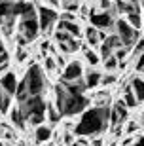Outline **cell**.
<instances>
[{
	"label": "cell",
	"instance_id": "1",
	"mask_svg": "<svg viewBox=\"0 0 144 146\" xmlns=\"http://www.w3.org/2000/svg\"><path fill=\"white\" fill-rule=\"evenodd\" d=\"M110 125V106H93L82 112L80 121L74 127L76 137H95L101 135Z\"/></svg>",
	"mask_w": 144,
	"mask_h": 146
},
{
	"label": "cell",
	"instance_id": "2",
	"mask_svg": "<svg viewBox=\"0 0 144 146\" xmlns=\"http://www.w3.org/2000/svg\"><path fill=\"white\" fill-rule=\"evenodd\" d=\"M87 97L84 93H76L66 87L64 82L55 86V106L61 112V116H76V114L86 112L87 106Z\"/></svg>",
	"mask_w": 144,
	"mask_h": 146
},
{
	"label": "cell",
	"instance_id": "3",
	"mask_svg": "<svg viewBox=\"0 0 144 146\" xmlns=\"http://www.w3.org/2000/svg\"><path fill=\"white\" fill-rule=\"evenodd\" d=\"M19 108H21L23 116L31 125L38 127V125L44 123L46 119V112H48V104L44 103V99L40 95H31L27 101L19 103Z\"/></svg>",
	"mask_w": 144,
	"mask_h": 146
},
{
	"label": "cell",
	"instance_id": "4",
	"mask_svg": "<svg viewBox=\"0 0 144 146\" xmlns=\"http://www.w3.org/2000/svg\"><path fill=\"white\" fill-rule=\"evenodd\" d=\"M19 33L27 42L36 40L38 34L42 33L40 31V21H38V8L34 4H25V10L21 13V21H19Z\"/></svg>",
	"mask_w": 144,
	"mask_h": 146
},
{
	"label": "cell",
	"instance_id": "5",
	"mask_svg": "<svg viewBox=\"0 0 144 146\" xmlns=\"http://www.w3.org/2000/svg\"><path fill=\"white\" fill-rule=\"evenodd\" d=\"M23 80L27 84L31 95H42L44 87H46V76H44V70L38 65L31 63V66H29V70H27Z\"/></svg>",
	"mask_w": 144,
	"mask_h": 146
},
{
	"label": "cell",
	"instance_id": "6",
	"mask_svg": "<svg viewBox=\"0 0 144 146\" xmlns=\"http://www.w3.org/2000/svg\"><path fill=\"white\" fill-rule=\"evenodd\" d=\"M114 27H116V34L119 36L121 44L125 48H135V44L139 42V33H137V29L131 27L127 23V19H117L114 23Z\"/></svg>",
	"mask_w": 144,
	"mask_h": 146
},
{
	"label": "cell",
	"instance_id": "7",
	"mask_svg": "<svg viewBox=\"0 0 144 146\" xmlns=\"http://www.w3.org/2000/svg\"><path fill=\"white\" fill-rule=\"evenodd\" d=\"M59 19H61V15H59L53 8L38 6V21H40V31H42V33H51L53 25Z\"/></svg>",
	"mask_w": 144,
	"mask_h": 146
},
{
	"label": "cell",
	"instance_id": "8",
	"mask_svg": "<svg viewBox=\"0 0 144 146\" xmlns=\"http://www.w3.org/2000/svg\"><path fill=\"white\" fill-rule=\"evenodd\" d=\"M84 76V66H82L80 61H70L68 65L63 68L61 72V82H66V84H72V82L82 80Z\"/></svg>",
	"mask_w": 144,
	"mask_h": 146
},
{
	"label": "cell",
	"instance_id": "9",
	"mask_svg": "<svg viewBox=\"0 0 144 146\" xmlns=\"http://www.w3.org/2000/svg\"><path fill=\"white\" fill-rule=\"evenodd\" d=\"M119 48H123L121 40L117 34H112V36H106V40H102L99 49H101V57L102 59H108V57H112L114 51H117Z\"/></svg>",
	"mask_w": 144,
	"mask_h": 146
},
{
	"label": "cell",
	"instance_id": "10",
	"mask_svg": "<svg viewBox=\"0 0 144 146\" xmlns=\"http://www.w3.org/2000/svg\"><path fill=\"white\" fill-rule=\"evenodd\" d=\"M89 21H91V25L95 29H110L114 25V19H112V13L110 11H106V10H102V11H93L89 15Z\"/></svg>",
	"mask_w": 144,
	"mask_h": 146
},
{
	"label": "cell",
	"instance_id": "11",
	"mask_svg": "<svg viewBox=\"0 0 144 146\" xmlns=\"http://www.w3.org/2000/svg\"><path fill=\"white\" fill-rule=\"evenodd\" d=\"M17 78H15V74L13 72H6L4 76H0V87L4 89L6 93H10L11 97H15V91H17Z\"/></svg>",
	"mask_w": 144,
	"mask_h": 146
},
{
	"label": "cell",
	"instance_id": "12",
	"mask_svg": "<svg viewBox=\"0 0 144 146\" xmlns=\"http://www.w3.org/2000/svg\"><path fill=\"white\" fill-rule=\"evenodd\" d=\"M51 135H53V131H51V127L49 125H38L36 129H34V141L38 142V144H46V142L51 141Z\"/></svg>",
	"mask_w": 144,
	"mask_h": 146
},
{
	"label": "cell",
	"instance_id": "13",
	"mask_svg": "<svg viewBox=\"0 0 144 146\" xmlns=\"http://www.w3.org/2000/svg\"><path fill=\"white\" fill-rule=\"evenodd\" d=\"M57 29L59 31H66L70 36H74V38L82 36V27L76 21H61V19H59V27Z\"/></svg>",
	"mask_w": 144,
	"mask_h": 146
},
{
	"label": "cell",
	"instance_id": "14",
	"mask_svg": "<svg viewBox=\"0 0 144 146\" xmlns=\"http://www.w3.org/2000/svg\"><path fill=\"white\" fill-rule=\"evenodd\" d=\"M10 121L15 125L17 129H25L27 119H25V116H23V112H21V108H19V106H13V108L10 110Z\"/></svg>",
	"mask_w": 144,
	"mask_h": 146
},
{
	"label": "cell",
	"instance_id": "15",
	"mask_svg": "<svg viewBox=\"0 0 144 146\" xmlns=\"http://www.w3.org/2000/svg\"><path fill=\"white\" fill-rule=\"evenodd\" d=\"M86 87L87 89H95L97 86H101V82H102V74L99 70H89L86 74Z\"/></svg>",
	"mask_w": 144,
	"mask_h": 146
},
{
	"label": "cell",
	"instance_id": "16",
	"mask_svg": "<svg viewBox=\"0 0 144 146\" xmlns=\"http://www.w3.org/2000/svg\"><path fill=\"white\" fill-rule=\"evenodd\" d=\"M131 89L137 95L139 103H144V80L142 78H133L131 80Z\"/></svg>",
	"mask_w": 144,
	"mask_h": 146
},
{
	"label": "cell",
	"instance_id": "17",
	"mask_svg": "<svg viewBox=\"0 0 144 146\" xmlns=\"http://www.w3.org/2000/svg\"><path fill=\"white\" fill-rule=\"evenodd\" d=\"M10 110H11V95L0 87V114H6Z\"/></svg>",
	"mask_w": 144,
	"mask_h": 146
},
{
	"label": "cell",
	"instance_id": "18",
	"mask_svg": "<svg viewBox=\"0 0 144 146\" xmlns=\"http://www.w3.org/2000/svg\"><path fill=\"white\" fill-rule=\"evenodd\" d=\"M59 49H61V51H64V53H74V51H78V49H80V42H78V38H70L68 42L59 44Z\"/></svg>",
	"mask_w": 144,
	"mask_h": 146
},
{
	"label": "cell",
	"instance_id": "19",
	"mask_svg": "<svg viewBox=\"0 0 144 146\" xmlns=\"http://www.w3.org/2000/svg\"><path fill=\"white\" fill-rule=\"evenodd\" d=\"M86 40L89 42V46H101V38H99V29H95L91 25L89 29H86Z\"/></svg>",
	"mask_w": 144,
	"mask_h": 146
},
{
	"label": "cell",
	"instance_id": "20",
	"mask_svg": "<svg viewBox=\"0 0 144 146\" xmlns=\"http://www.w3.org/2000/svg\"><path fill=\"white\" fill-rule=\"evenodd\" d=\"M123 103L127 104V108H137V104H139V99H137V95L133 93V89H131V86L125 89V93H123Z\"/></svg>",
	"mask_w": 144,
	"mask_h": 146
},
{
	"label": "cell",
	"instance_id": "21",
	"mask_svg": "<svg viewBox=\"0 0 144 146\" xmlns=\"http://www.w3.org/2000/svg\"><path fill=\"white\" fill-rule=\"evenodd\" d=\"M127 23L131 25V27H135L137 31H139V29L142 27V17H140L139 10H133V11H129V13H127Z\"/></svg>",
	"mask_w": 144,
	"mask_h": 146
},
{
	"label": "cell",
	"instance_id": "22",
	"mask_svg": "<svg viewBox=\"0 0 144 146\" xmlns=\"http://www.w3.org/2000/svg\"><path fill=\"white\" fill-rule=\"evenodd\" d=\"M31 97V93H29V87L27 84H25V80L17 86V91H15V99H17V103H23V101H27V99Z\"/></svg>",
	"mask_w": 144,
	"mask_h": 146
},
{
	"label": "cell",
	"instance_id": "23",
	"mask_svg": "<svg viewBox=\"0 0 144 146\" xmlns=\"http://www.w3.org/2000/svg\"><path fill=\"white\" fill-rule=\"evenodd\" d=\"M46 118H48L51 123H59L63 116H61V112L57 110V106H55V104H48V112H46Z\"/></svg>",
	"mask_w": 144,
	"mask_h": 146
},
{
	"label": "cell",
	"instance_id": "24",
	"mask_svg": "<svg viewBox=\"0 0 144 146\" xmlns=\"http://www.w3.org/2000/svg\"><path fill=\"white\" fill-rule=\"evenodd\" d=\"M114 110H116L117 114H119V118H121V121H125V119H127V104L123 103V99L121 101H116V103H114V106H112Z\"/></svg>",
	"mask_w": 144,
	"mask_h": 146
},
{
	"label": "cell",
	"instance_id": "25",
	"mask_svg": "<svg viewBox=\"0 0 144 146\" xmlns=\"http://www.w3.org/2000/svg\"><path fill=\"white\" fill-rule=\"evenodd\" d=\"M84 55H86V61L89 63L91 66H95V65H99V61H101V57L93 51V49H84Z\"/></svg>",
	"mask_w": 144,
	"mask_h": 146
},
{
	"label": "cell",
	"instance_id": "26",
	"mask_svg": "<svg viewBox=\"0 0 144 146\" xmlns=\"http://www.w3.org/2000/svg\"><path fill=\"white\" fill-rule=\"evenodd\" d=\"M53 38H55V42L57 44H63V42H68L70 38H74V36H70L68 33H66V31H55V34H53Z\"/></svg>",
	"mask_w": 144,
	"mask_h": 146
},
{
	"label": "cell",
	"instance_id": "27",
	"mask_svg": "<svg viewBox=\"0 0 144 146\" xmlns=\"http://www.w3.org/2000/svg\"><path fill=\"white\" fill-rule=\"evenodd\" d=\"M117 65H119V59H117L116 55H112V57L104 59V68H106V70H116Z\"/></svg>",
	"mask_w": 144,
	"mask_h": 146
},
{
	"label": "cell",
	"instance_id": "28",
	"mask_svg": "<svg viewBox=\"0 0 144 146\" xmlns=\"http://www.w3.org/2000/svg\"><path fill=\"white\" fill-rule=\"evenodd\" d=\"M44 66H46V70L48 72H53L55 68H57V59H53V57H46L44 59Z\"/></svg>",
	"mask_w": 144,
	"mask_h": 146
},
{
	"label": "cell",
	"instance_id": "29",
	"mask_svg": "<svg viewBox=\"0 0 144 146\" xmlns=\"http://www.w3.org/2000/svg\"><path fill=\"white\" fill-rule=\"evenodd\" d=\"M140 53H144V38L139 40V42L135 44V48H133V57H139Z\"/></svg>",
	"mask_w": 144,
	"mask_h": 146
},
{
	"label": "cell",
	"instance_id": "30",
	"mask_svg": "<svg viewBox=\"0 0 144 146\" xmlns=\"http://www.w3.org/2000/svg\"><path fill=\"white\" fill-rule=\"evenodd\" d=\"M64 8H66V11L72 13V11L78 10V2H76V0H66V2H64Z\"/></svg>",
	"mask_w": 144,
	"mask_h": 146
},
{
	"label": "cell",
	"instance_id": "31",
	"mask_svg": "<svg viewBox=\"0 0 144 146\" xmlns=\"http://www.w3.org/2000/svg\"><path fill=\"white\" fill-rule=\"evenodd\" d=\"M135 131H139V123L131 119V121L127 123V127H125V133H127V135H131V133H135Z\"/></svg>",
	"mask_w": 144,
	"mask_h": 146
},
{
	"label": "cell",
	"instance_id": "32",
	"mask_svg": "<svg viewBox=\"0 0 144 146\" xmlns=\"http://www.w3.org/2000/svg\"><path fill=\"white\" fill-rule=\"evenodd\" d=\"M135 68L139 72H144V53H140L139 57H137V63H135Z\"/></svg>",
	"mask_w": 144,
	"mask_h": 146
},
{
	"label": "cell",
	"instance_id": "33",
	"mask_svg": "<svg viewBox=\"0 0 144 146\" xmlns=\"http://www.w3.org/2000/svg\"><path fill=\"white\" fill-rule=\"evenodd\" d=\"M8 51H6V48H4V44H0V65H4V63H8Z\"/></svg>",
	"mask_w": 144,
	"mask_h": 146
},
{
	"label": "cell",
	"instance_id": "34",
	"mask_svg": "<svg viewBox=\"0 0 144 146\" xmlns=\"http://www.w3.org/2000/svg\"><path fill=\"white\" fill-rule=\"evenodd\" d=\"M102 86H112V84H116V76L112 74H106V76H102V82H101Z\"/></svg>",
	"mask_w": 144,
	"mask_h": 146
},
{
	"label": "cell",
	"instance_id": "35",
	"mask_svg": "<svg viewBox=\"0 0 144 146\" xmlns=\"http://www.w3.org/2000/svg\"><path fill=\"white\" fill-rule=\"evenodd\" d=\"M127 51H129V48H125V46H123V48H119V49L116 51V57H117V59H125Z\"/></svg>",
	"mask_w": 144,
	"mask_h": 146
},
{
	"label": "cell",
	"instance_id": "36",
	"mask_svg": "<svg viewBox=\"0 0 144 146\" xmlns=\"http://www.w3.org/2000/svg\"><path fill=\"white\" fill-rule=\"evenodd\" d=\"M61 21H74V13H70V11L61 13Z\"/></svg>",
	"mask_w": 144,
	"mask_h": 146
},
{
	"label": "cell",
	"instance_id": "37",
	"mask_svg": "<svg viewBox=\"0 0 144 146\" xmlns=\"http://www.w3.org/2000/svg\"><path fill=\"white\" fill-rule=\"evenodd\" d=\"M131 146H144V137L140 135V137H137V139H135V142Z\"/></svg>",
	"mask_w": 144,
	"mask_h": 146
},
{
	"label": "cell",
	"instance_id": "38",
	"mask_svg": "<svg viewBox=\"0 0 144 146\" xmlns=\"http://www.w3.org/2000/svg\"><path fill=\"white\" fill-rule=\"evenodd\" d=\"M8 68H10V63H4V65H0V76H4L6 72H8Z\"/></svg>",
	"mask_w": 144,
	"mask_h": 146
},
{
	"label": "cell",
	"instance_id": "39",
	"mask_svg": "<svg viewBox=\"0 0 144 146\" xmlns=\"http://www.w3.org/2000/svg\"><path fill=\"white\" fill-rule=\"evenodd\" d=\"M101 8L102 10H108L110 8V0H101Z\"/></svg>",
	"mask_w": 144,
	"mask_h": 146
},
{
	"label": "cell",
	"instance_id": "40",
	"mask_svg": "<svg viewBox=\"0 0 144 146\" xmlns=\"http://www.w3.org/2000/svg\"><path fill=\"white\" fill-rule=\"evenodd\" d=\"M40 49H42V53H44V51H48V49H49V42H42Z\"/></svg>",
	"mask_w": 144,
	"mask_h": 146
},
{
	"label": "cell",
	"instance_id": "41",
	"mask_svg": "<svg viewBox=\"0 0 144 146\" xmlns=\"http://www.w3.org/2000/svg\"><path fill=\"white\" fill-rule=\"evenodd\" d=\"M91 144H93V146H102V139H95Z\"/></svg>",
	"mask_w": 144,
	"mask_h": 146
},
{
	"label": "cell",
	"instance_id": "42",
	"mask_svg": "<svg viewBox=\"0 0 144 146\" xmlns=\"http://www.w3.org/2000/svg\"><path fill=\"white\" fill-rule=\"evenodd\" d=\"M57 65L59 66H66V65H64V59H63V57H57Z\"/></svg>",
	"mask_w": 144,
	"mask_h": 146
},
{
	"label": "cell",
	"instance_id": "43",
	"mask_svg": "<svg viewBox=\"0 0 144 146\" xmlns=\"http://www.w3.org/2000/svg\"><path fill=\"white\" fill-rule=\"evenodd\" d=\"M49 4L53 6V8H57V6H59V0H49Z\"/></svg>",
	"mask_w": 144,
	"mask_h": 146
},
{
	"label": "cell",
	"instance_id": "44",
	"mask_svg": "<svg viewBox=\"0 0 144 146\" xmlns=\"http://www.w3.org/2000/svg\"><path fill=\"white\" fill-rule=\"evenodd\" d=\"M139 8H140V10H144V0H139Z\"/></svg>",
	"mask_w": 144,
	"mask_h": 146
},
{
	"label": "cell",
	"instance_id": "45",
	"mask_svg": "<svg viewBox=\"0 0 144 146\" xmlns=\"http://www.w3.org/2000/svg\"><path fill=\"white\" fill-rule=\"evenodd\" d=\"M42 146H55V144H51V142H46V144H42Z\"/></svg>",
	"mask_w": 144,
	"mask_h": 146
},
{
	"label": "cell",
	"instance_id": "46",
	"mask_svg": "<svg viewBox=\"0 0 144 146\" xmlns=\"http://www.w3.org/2000/svg\"><path fill=\"white\" fill-rule=\"evenodd\" d=\"M72 146H80V144H76V142H74V144H72Z\"/></svg>",
	"mask_w": 144,
	"mask_h": 146
},
{
	"label": "cell",
	"instance_id": "47",
	"mask_svg": "<svg viewBox=\"0 0 144 146\" xmlns=\"http://www.w3.org/2000/svg\"><path fill=\"white\" fill-rule=\"evenodd\" d=\"M110 146H116V144H110Z\"/></svg>",
	"mask_w": 144,
	"mask_h": 146
},
{
	"label": "cell",
	"instance_id": "48",
	"mask_svg": "<svg viewBox=\"0 0 144 146\" xmlns=\"http://www.w3.org/2000/svg\"><path fill=\"white\" fill-rule=\"evenodd\" d=\"M0 146H2V144H0Z\"/></svg>",
	"mask_w": 144,
	"mask_h": 146
}]
</instances>
